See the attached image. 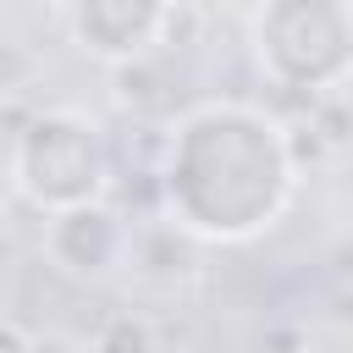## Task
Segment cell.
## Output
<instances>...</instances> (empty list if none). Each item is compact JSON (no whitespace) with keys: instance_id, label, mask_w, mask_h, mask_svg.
I'll use <instances>...</instances> for the list:
<instances>
[{"instance_id":"7a4b0ae2","label":"cell","mask_w":353,"mask_h":353,"mask_svg":"<svg viewBox=\"0 0 353 353\" xmlns=\"http://www.w3.org/2000/svg\"><path fill=\"white\" fill-rule=\"evenodd\" d=\"M6 176H11V193L39 215L110 199L105 127L77 105H44L11 127Z\"/></svg>"},{"instance_id":"8992f818","label":"cell","mask_w":353,"mask_h":353,"mask_svg":"<svg viewBox=\"0 0 353 353\" xmlns=\"http://www.w3.org/2000/svg\"><path fill=\"white\" fill-rule=\"evenodd\" d=\"M94 353H160V336H154V320L138 314V309H110L99 320V331L88 336Z\"/></svg>"},{"instance_id":"52a82bcc","label":"cell","mask_w":353,"mask_h":353,"mask_svg":"<svg viewBox=\"0 0 353 353\" xmlns=\"http://www.w3.org/2000/svg\"><path fill=\"white\" fill-rule=\"evenodd\" d=\"M6 347L0 353H94L88 342H77V336H66V331H28L17 314L6 320Z\"/></svg>"},{"instance_id":"3957f363","label":"cell","mask_w":353,"mask_h":353,"mask_svg":"<svg viewBox=\"0 0 353 353\" xmlns=\"http://www.w3.org/2000/svg\"><path fill=\"white\" fill-rule=\"evenodd\" d=\"M248 55L281 94H336L353 77V0H254Z\"/></svg>"},{"instance_id":"277c9868","label":"cell","mask_w":353,"mask_h":353,"mask_svg":"<svg viewBox=\"0 0 353 353\" xmlns=\"http://www.w3.org/2000/svg\"><path fill=\"white\" fill-rule=\"evenodd\" d=\"M132 237H138V226L110 199H94V204H72V210L44 215L39 259L66 281L94 287V281H110L132 265Z\"/></svg>"},{"instance_id":"6da1fadb","label":"cell","mask_w":353,"mask_h":353,"mask_svg":"<svg viewBox=\"0 0 353 353\" xmlns=\"http://www.w3.org/2000/svg\"><path fill=\"white\" fill-rule=\"evenodd\" d=\"M292 127L248 99H199L171 116L160 149V210L199 243H254L298 199Z\"/></svg>"},{"instance_id":"5b68a950","label":"cell","mask_w":353,"mask_h":353,"mask_svg":"<svg viewBox=\"0 0 353 353\" xmlns=\"http://www.w3.org/2000/svg\"><path fill=\"white\" fill-rule=\"evenodd\" d=\"M171 6L176 0H61V17H66V39L88 61L116 72L149 61L165 44Z\"/></svg>"}]
</instances>
